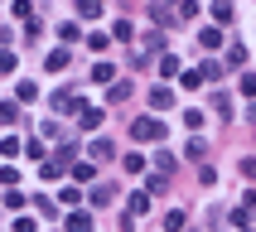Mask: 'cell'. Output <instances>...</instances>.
Here are the masks:
<instances>
[{
	"mask_svg": "<svg viewBox=\"0 0 256 232\" xmlns=\"http://www.w3.org/2000/svg\"><path fill=\"white\" fill-rule=\"evenodd\" d=\"M68 228H72V232H92V218H87V213H78V218L68 222Z\"/></svg>",
	"mask_w": 256,
	"mask_h": 232,
	"instance_id": "3957f363",
	"label": "cell"
},
{
	"mask_svg": "<svg viewBox=\"0 0 256 232\" xmlns=\"http://www.w3.org/2000/svg\"><path fill=\"white\" fill-rule=\"evenodd\" d=\"M170 102H174L170 87H155V92H150V106H170Z\"/></svg>",
	"mask_w": 256,
	"mask_h": 232,
	"instance_id": "7a4b0ae2",
	"label": "cell"
},
{
	"mask_svg": "<svg viewBox=\"0 0 256 232\" xmlns=\"http://www.w3.org/2000/svg\"><path fill=\"white\" fill-rule=\"evenodd\" d=\"M136 140H160V121H136Z\"/></svg>",
	"mask_w": 256,
	"mask_h": 232,
	"instance_id": "6da1fadb",
	"label": "cell"
}]
</instances>
